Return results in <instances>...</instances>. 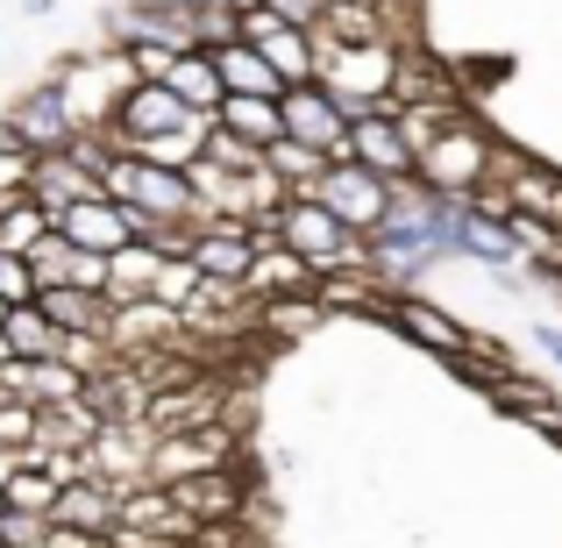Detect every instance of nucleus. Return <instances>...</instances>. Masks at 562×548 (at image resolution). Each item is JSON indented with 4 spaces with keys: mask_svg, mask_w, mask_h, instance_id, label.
Returning a JSON list of instances; mask_svg holds the SVG:
<instances>
[{
    "mask_svg": "<svg viewBox=\"0 0 562 548\" xmlns=\"http://www.w3.org/2000/svg\"><path fill=\"white\" fill-rule=\"evenodd\" d=\"M492 150H498V128H484V114H456L441 122V136L413 157V179H420L435 200H470L477 186H492Z\"/></svg>",
    "mask_w": 562,
    "mask_h": 548,
    "instance_id": "nucleus-1",
    "label": "nucleus"
},
{
    "mask_svg": "<svg viewBox=\"0 0 562 548\" xmlns=\"http://www.w3.org/2000/svg\"><path fill=\"white\" fill-rule=\"evenodd\" d=\"M314 51H321V71H314V79L342 100L349 122H357V114H371V108H392L398 43H328V36H314Z\"/></svg>",
    "mask_w": 562,
    "mask_h": 548,
    "instance_id": "nucleus-2",
    "label": "nucleus"
},
{
    "mask_svg": "<svg viewBox=\"0 0 562 548\" xmlns=\"http://www.w3.org/2000/svg\"><path fill=\"white\" fill-rule=\"evenodd\" d=\"M100 192H108V200H122V206H136V214H150V221H192V214H200L186 171L143 165V157H128V150H114V165L100 171Z\"/></svg>",
    "mask_w": 562,
    "mask_h": 548,
    "instance_id": "nucleus-3",
    "label": "nucleus"
},
{
    "mask_svg": "<svg viewBox=\"0 0 562 548\" xmlns=\"http://www.w3.org/2000/svg\"><path fill=\"white\" fill-rule=\"evenodd\" d=\"M128 86H136V71H128L122 51H86V57H71V65H57V93L71 100L79 128H108Z\"/></svg>",
    "mask_w": 562,
    "mask_h": 548,
    "instance_id": "nucleus-4",
    "label": "nucleus"
},
{
    "mask_svg": "<svg viewBox=\"0 0 562 548\" xmlns=\"http://www.w3.org/2000/svg\"><path fill=\"white\" fill-rule=\"evenodd\" d=\"M278 114H285V136L292 143H314L328 165H342V157H349V114H342V100H335L321 79L285 86V93H278Z\"/></svg>",
    "mask_w": 562,
    "mask_h": 548,
    "instance_id": "nucleus-5",
    "label": "nucleus"
},
{
    "mask_svg": "<svg viewBox=\"0 0 562 548\" xmlns=\"http://www.w3.org/2000/svg\"><path fill=\"white\" fill-rule=\"evenodd\" d=\"M235 427L206 421V427H186V435H150V484H179V478H200V470H228L235 463Z\"/></svg>",
    "mask_w": 562,
    "mask_h": 548,
    "instance_id": "nucleus-6",
    "label": "nucleus"
},
{
    "mask_svg": "<svg viewBox=\"0 0 562 548\" xmlns=\"http://www.w3.org/2000/svg\"><path fill=\"white\" fill-rule=\"evenodd\" d=\"M314 200L328 206L342 228H357V235H371L384 214H392V179H378V171H363V165H328L314 179Z\"/></svg>",
    "mask_w": 562,
    "mask_h": 548,
    "instance_id": "nucleus-7",
    "label": "nucleus"
},
{
    "mask_svg": "<svg viewBox=\"0 0 562 548\" xmlns=\"http://www.w3.org/2000/svg\"><path fill=\"white\" fill-rule=\"evenodd\" d=\"M8 122H14V136H22V143H29L36 157H65L71 143L86 136V128H79V114H71V100L57 93V79L29 86V93H22V100L8 108Z\"/></svg>",
    "mask_w": 562,
    "mask_h": 548,
    "instance_id": "nucleus-8",
    "label": "nucleus"
},
{
    "mask_svg": "<svg viewBox=\"0 0 562 548\" xmlns=\"http://www.w3.org/2000/svg\"><path fill=\"white\" fill-rule=\"evenodd\" d=\"M186 257L200 264L214 286H243V278H249V257H257V235H249V221H192Z\"/></svg>",
    "mask_w": 562,
    "mask_h": 548,
    "instance_id": "nucleus-9",
    "label": "nucleus"
},
{
    "mask_svg": "<svg viewBox=\"0 0 562 548\" xmlns=\"http://www.w3.org/2000/svg\"><path fill=\"white\" fill-rule=\"evenodd\" d=\"M398 108V100H392ZM392 108H371V114H357L349 122V157L342 165H363V171H378V179H413V150H406V136H398V114Z\"/></svg>",
    "mask_w": 562,
    "mask_h": 548,
    "instance_id": "nucleus-10",
    "label": "nucleus"
},
{
    "mask_svg": "<svg viewBox=\"0 0 562 548\" xmlns=\"http://www.w3.org/2000/svg\"><path fill=\"white\" fill-rule=\"evenodd\" d=\"M122 527H136V535H150V541H171V548L206 535V527L179 506V492H171V484H150V478L122 492Z\"/></svg>",
    "mask_w": 562,
    "mask_h": 548,
    "instance_id": "nucleus-11",
    "label": "nucleus"
},
{
    "mask_svg": "<svg viewBox=\"0 0 562 548\" xmlns=\"http://www.w3.org/2000/svg\"><path fill=\"white\" fill-rule=\"evenodd\" d=\"M378 321H392V328L406 335V343L435 349L441 364H449V357H463V343H470V328H463V321H456L449 306L420 300V292H392V300H384V314H378Z\"/></svg>",
    "mask_w": 562,
    "mask_h": 548,
    "instance_id": "nucleus-12",
    "label": "nucleus"
},
{
    "mask_svg": "<svg viewBox=\"0 0 562 548\" xmlns=\"http://www.w3.org/2000/svg\"><path fill=\"white\" fill-rule=\"evenodd\" d=\"M321 286V271L300 257V249H285V243H257V257H249V278H243V300L257 306V300H300V292H314Z\"/></svg>",
    "mask_w": 562,
    "mask_h": 548,
    "instance_id": "nucleus-13",
    "label": "nucleus"
},
{
    "mask_svg": "<svg viewBox=\"0 0 562 548\" xmlns=\"http://www.w3.org/2000/svg\"><path fill=\"white\" fill-rule=\"evenodd\" d=\"M206 421H221V384L214 378L165 384V392H150V413H143L150 435H186V427H206Z\"/></svg>",
    "mask_w": 562,
    "mask_h": 548,
    "instance_id": "nucleus-14",
    "label": "nucleus"
},
{
    "mask_svg": "<svg viewBox=\"0 0 562 548\" xmlns=\"http://www.w3.org/2000/svg\"><path fill=\"white\" fill-rule=\"evenodd\" d=\"M57 527H79V535H100L108 541L122 527V492L100 478H79V484H57V506H50Z\"/></svg>",
    "mask_w": 562,
    "mask_h": 548,
    "instance_id": "nucleus-15",
    "label": "nucleus"
},
{
    "mask_svg": "<svg viewBox=\"0 0 562 548\" xmlns=\"http://www.w3.org/2000/svg\"><path fill=\"white\" fill-rule=\"evenodd\" d=\"M36 306L65 335H108L114 328V300H108V292H86V286H43Z\"/></svg>",
    "mask_w": 562,
    "mask_h": 548,
    "instance_id": "nucleus-16",
    "label": "nucleus"
},
{
    "mask_svg": "<svg viewBox=\"0 0 562 548\" xmlns=\"http://www.w3.org/2000/svg\"><path fill=\"white\" fill-rule=\"evenodd\" d=\"M171 492H179V506L200 527H221V521H235V513H243V478H235V463L228 470H200V478H179Z\"/></svg>",
    "mask_w": 562,
    "mask_h": 548,
    "instance_id": "nucleus-17",
    "label": "nucleus"
},
{
    "mask_svg": "<svg viewBox=\"0 0 562 548\" xmlns=\"http://www.w3.org/2000/svg\"><path fill=\"white\" fill-rule=\"evenodd\" d=\"M214 57V71H221V93H257V100H278L285 93V79L271 71V57L257 51V43H221V51H206Z\"/></svg>",
    "mask_w": 562,
    "mask_h": 548,
    "instance_id": "nucleus-18",
    "label": "nucleus"
},
{
    "mask_svg": "<svg viewBox=\"0 0 562 548\" xmlns=\"http://www.w3.org/2000/svg\"><path fill=\"white\" fill-rule=\"evenodd\" d=\"M214 128H228L235 143H249V150H271V143L285 136V114H278V100H257V93H221Z\"/></svg>",
    "mask_w": 562,
    "mask_h": 548,
    "instance_id": "nucleus-19",
    "label": "nucleus"
},
{
    "mask_svg": "<svg viewBox=\"0 0 562 548\" xmlns=\"http://www.w3.org/2000/svg\"><path fill=\"white\" fill-rule=\"evenodd\" d=\"M157 271H165V249H157V243H122V249L108 257V300H114V306L150 300Z\"/></svg>",
    "mask_w": 562,
    "mask_h": 548,
    "instance_id": "nucleus-20",
    "label": "nucleus"
},
{
    "mask_svg": "<svg viewBox=\"0 0 562 548\" xmlns=\"http://www.w3.org/2000/svg\"><path fill=\"white\" fill-rule=\"evenodd\" d=\"M0 335H8V357H22V364L65 357V328H57V321L43 314L36 300H29V306H8V321H0Z\"/></svg>",
    "mask_w": 562,
    "mask_h": 548,
    "instance_id": "nucleus-21",
    "label": "nucleus"
},
{
    "mask_svg": "<svg viewBox=\"0 0 562 548\" xmlns=\"http://www.w3.org/2000/svg\"><path fill=\"white\" fill-rule=\"evenodd\" d=\"M314 300H321V314H384L392 292H384L378 271H321Z\"/></svg>",
    "mask_w": 562,
    "mask_h": 548,
    "instance_id": "nucleus-22",
    "label": "nucleus"
},
{
    "mask_svg": "<svg viewBox=\"0 0 562 548\" xmlns=\"http://www.w3.org/2000/svg\"><path fill=\"white\" fill-rule=\"evenodd\" d=\"M86 192H100V179L79 165V157H43V165H36V186H29V200H36L43 214L57 221L71 200H86Z\"/></svg>",
    "mask_w": 562,
    "mask_h": 548,
    "instance_id": "nucleus-23",
    "label": "nucleus"
},
{
    "mask_svg": "<svg viewBox=\"0 0 562 548\" xmlns=\"http://www.w3.org/2000/svg\"><path fill=\"white\" fill-rule=\"evenodd\" d=\"M165 86L179 93V108H192V114H206V122H214V108H221V71H214V57H206V51H179V57H171V71H165Z\"/></svg>",
    "mask_w": 562,
    "mask_h": 548,
    "instance_id": "nucleus-24",
    "label": "nucleus"
},
{
    "mask_svg": "<svg viewBox=\"0 0 562 548\" xmlns=\"http://www.w3.org/2000/svg\"><path fill=\"white\" fill-rule=\"evenodd\" d=\"M257 51L271 57V71H278V79H285V86H306V79H314V71H321V51H314V29H292V22H278L271 36L257 43Z\"/></svg>",
    "mask_w": 562,
    "mask_h": 548,
    "instance_id": "nucleus-25",
    "label": "nucleus"
},
{
    "mask_svg": "<svg viewBox=\"0 0 562 548\" xmlns=\"http://www.w3.org/2000/svg\"><path fill=\"white\" fill-rule=\"evenodd\" d=\"M150 300L165 306V314H179V321H192V306L206 300V271H200V264H192V257H165V271H157Z\"/></svg>",
    "mask_w": 562,
    "mask_h": 548,
    "instance_id": "nucleus-26",
    "label": "nucleus"
},
{
    "mask_svg": "<svg viewBox=\"0 0 562 548\" xmlns=\"http://www.w3.org/2000/svg\"><path fill=\"white\" fill-rule=\"evenodd\" d=\"M43 235H50V214L36 200H0V249L8 257H29Z\"/></svg>",
    "mask_w": 562,
    "mask_h": 548,
    "instance_id": "nucleus-27",
    "label": "nucleus"
},
{
    "mask_svg": "<svg viewBox=\"0 0 562 548\" xmlns=\"http://www.w3.org/2000/svg\"><path fill=\"white\" fill-rule=\"evenodd\" d=\"M263 165H271V171H278V179H285L292 192H314V179L328 171V157H321L314 143H292V136H278L271 150H263Z\"/></svg>",
    "mask_w": 562,
    "mask_h": 548,
    "instance_id": "nucleus-28",
    "label": "nucleus"
},
{
    "mask_svg": "<svg viewBox=\"0 0 562 548\" xmlns=\"http://www.w3.org/2000/svg\"><path fill=\"white\" fill-rule=\"evenodd\" d=\"M321 321H328V314H321L314 292H300V300H257V328L278 335V343H292L300 328H321Z\"/></svg>",
    "mask_w": 562,
    "mask_h": 548,
    "instance_id": "nucleus-29",
    "label": "nucleus"
},
{
    "mask_svg": "<svg viewBox=\"0 0 562 548\" xmlns=\"http://www.w3.org/2000/svg\"><path fill=\"white\" fill-rule=\"evenodd\" d=\"M50 506H57V478L43 463H22L8 478V513H43V521H50Z\"/></svg>",
    "mask_w": 562,
    "mask_h": 548,
    "instance_id": "nucleus-30",
    "label": "nucleus"
},
{
    "mask_svg": "<svg viewBox=\"0 0 562 548\" xmlns=\"http://www.w3.org/2000/svg\"><path fill=\"white\" fill-rule=\"evenodd\" d=\"M71 257H79V249H71L57 228L43 235V243L29 249V271H36V292H43V286H71Z\"/></svg>",
    "mask_w": 562,
    "mask_h": 548,
    "instance_id": "nucleus-31",
    "label": "nucleus"
},
{
    "mask_svg": "<svg viewBox=\"0 0 562 548\" xmlns=\"http://www.w3.org/2000/svg\"><path fill=\"white\" fill-rule=\"evenodd\" d=\"M43 427V406H29V399H0V441L8 449H29Z\"/></svg>",
    "mask_w": 562,
    "mask_h": 548,
    "instance_id": "nucleus-32",
    "label": "nucleus"
},
{
    "mask_svg": "<svg viewBox=\"0 0 562 548\" xmlns=\"http://www.w3.org/2000/svg\"><path fill=\"white\" fill-rule=\"evenodd\" d=\"M200 157H214L221 171H257L263 165V150H249V143H235L228 128H206V150Z\"/></svg>",
    "mask_w": 562,
    "mask_h": 548,
    "instance_id": "nucleus-33",
    "label": "nucleus"
},
{
    "mask_svg": "<svg viewBox=\"0 0 562 548\" xmlns=\"http://www.w3.org/2000/svg\"><path fill=\"white\" fill-rule=\"evenodd\" d=\"M36 300V271H29V257H8L0 249V306H29Z\"/></svg>",
    "mask_w": 562,
    "mask_h": 548,
    "instance_id": "nucleus-34",
    "label": "nucleus"
},
{
    "mask_svg": "<svg viewBox=\"0 0 562 548\" xmlns=\"http://www.w3.org/2000/svg\"><path fill=\"white\" fill-rule=\"evenodd\" d=\"M0 541L8 548H43L50 541V521H43V513H0Z\"/></svg>",
    "mask_w": 562,
    "mask_h": 548,
    "instance_id": "nucleus-35",
    "label": "nucleus"
},
{
    "mask_svg": "<svg viewBox=\"0 0 562 548\" xmlns=\"http://www.w3.org/2000/svg\"><path fill=\"white\" fill-rule=\"evenodd\" d=\"M263 8H271L278 22H292V29H321V14H328L321 0H263Z\"/></svg>",
    "mask_w": 562,
    "mask_h": 548,
    "instance_id": "nucleus-36",
    "label": "nucleus"
},
{
    "mask_svg": "<svg viewBox=\"0 0 562 548\" xmlns=\"http://www.w3.org/2000/svg\"><path fill=\"white\" fill-rule=\"evenodd\" d=\"M43 548H108V541H100V535H79V527H57V521H50V541H43Z\"/></svg>",
    "mask_w": 562,
    "mask_h": 548,
    "instance_id": "nucleus-37",
    "label": "nucleus"
},
{
    "mask_svg": "<svg viewBox=\"0 0 562 548\" xmlns=\"http://www.w3.org/2000/svg\"><path fill=\"white\" fill-rule=\"evenodd\" d=\"M535 343H541V357L562 370V328H535Z\"/></svg>",
    "mask_w": 562,
    "mask_h": 548,
    "instance_id": "nucleus-38",
    "label": "nucleus"
},
{
    "mask_svg": "<svg viewBox=\"0 0 562 548\" xmlns=\"http://www.w3.org/2000/svg\"><path fill=\"white\" fill-rule=\"evenodd\" d=\"M14 470H22V449H8V441H0V492H8V478Z\"/></svg>",
    "mask_w": 562,
    "mask_h": 548,
    "instance_id": "nucleus-39",
    "label": "nucleus"
},
{
    "mask_svg": "<svg viewBox=\"0 0 562 548\" xmlns=\"http://www.w3.org/2000/svg\"><path fill=\"white\" fill-rule=\"evenodd\" d=\"M0 150H29V143L14 136V122H8V114H0Z\"/></svg>",
    "mask_w": 562,
    "mask_h": 548,
    "instance_id": "nucleus-40",
    "label": "nucleus"
},
{
    "mask_svg": "<svg viewBox=\"0 0 562 548\" xmlns=\"http://www.w3.org/2000/svg\"><path fill=\"white\" fill-rule=\"evenodd\" d=\"M22 8H29V14H50V8H57V0H22Z\"/></svg>",
    "mask_w": 562,
    "mask_h": 548,
    "instance_id": "nucleus-41",
    "label": "nucleus"
},
{
    "mask_svg": "<svg viewBox=\"0 0 562 548\" xmlns=\"http://www.w3.org/2000/svg\"><path fill=\"white\" fill-rule=\"evenodd\" d=\"M321 8H349V0H321Z\"/></svg>",
    "mask_w": 562,
    "mask_h": 548,
    "instance_id": "nucleus-42",
    "label": "nucleus"
},
{
    "mask_svg": "<svg viewBox=\"0 0 562 548\" xmlns=\"http://www.w3.org/2000/svg\"><path fill=\"white\" fill-rule=\"evenodd\" d=\"M549 286H555V292H562V271H555V278H549Z\"/></svg>",
    "mask_w": 562,
    "mask_h": 548,
    "instance_id": "nucleus-43",
    "label": "nucleus"
},
{
    "mask_svg": "<svg viewBox=\"0 0 562 548\" xmlns=\"http://www.w3.org/2000/svg\"><path fill=\"white\" fill-rule=\"evenodd\" d=\"M0 513H8V492H0Z\"/></svg>",
    "mask_w": 562,
    "mask_h": 548,
    "instance_id": "nucleus-44",
    "label": "nucleus"
},
{
    "mask_svg": "<svg viewBox=\"0 0 562 548\" xmlns=\"http://www.w3.org/2000/svg\"><path fill=\"white\" fill-rule=\"evenodd\" d=\"M0 321H8V306H0Z\"/></svg>",
    "mask_w": 562,
    "mask_h": 548,
    "instance_id": "nucleus-45",
    "label": "nucleus"
},
{
    "mask_svg": "<svg viewBox=\"0 0 562 548\" xmlns=\"http://www.w3.org/2000/svg\"><path fill=\"white\" fill-rule=\"evenodd\" d=\"M0 548H8V541H0Z\"/></svg>",
    "mask_w": 562,
    "mask_h": 548,
    "instance_id": "nucleus-46",
    "label": "nucleus"
}]
</instances>
